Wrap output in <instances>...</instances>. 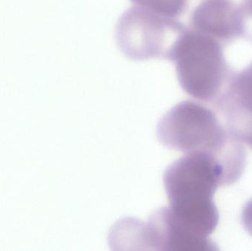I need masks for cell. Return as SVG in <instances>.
<instances>
[{"instance_id":"52a82bcc","label":"cell","mask_w":252,"mask_h":251,"mask_svg":"<svg viewBox=\"0 0 252 251\" xmlns=\"http://www.w3.org/2000/svg\"><path fill=\"white\" fill-rule=\"evenodd\" d=\"M220 97H226L252 109V62L241 72L232 74Z\"/></svg>"},{"instance_id":"9c48e42d","label":"cell","mask_w":252,"mask_h":251,"mask_svg":"<svg viewBox=\"0 0 252 251\" xmlns=\"http://www.w3.org/2000/svg\"><path fill=\"white\" fill-rule=\"evenodd\" d=\"M241 222L246 231L252 237V199L249 200L243 208Z\"/></svg>"},{"instance_id":"ba28073f","label":"cell","mask_w":252,"mask_h":251,"mask_svg":"<svg viewBox=\"0 0 252 251\" xmlns=\"http://www.w3.org/2000/svg\"><path fill=\"white\" fill-rule=\"evenodd\" d=\"M135 5L176 19L186 9L188 0H130Z\"/></svg>"},{"instance_id":"7a4b0ae2","label":"cell","mask_w":252,"mask_h":251,"mask_svg":"<svg viewBox=\"0 0 252 251\" xmlns=\"http://www.w3.org/2000/svg\"><path fill=\"white\" fill-rule=\"evenodd\" d=\"M160 142L185 154L201 153L219 162L229 185L245 172L247 153L242 143L208 108L192 101H183L172 108L157 125Z\"/></svg>"},{"instance_id":"277c9868","label":"cell","mask_w":252,"mask_h":251,"mask_svg":"<svg viewBox=\"0 0 252 251\" xmlns=\"http://www.w3.org/2000/svg\"><path fill=\"white\" fill-rule=\"evenodd\" d=\"M185 29L176 19L134 5L124 12L118 21L117 42L121 52L131 60H171Z\"/></svg>"},{"instance_id":"3957f363","label":"cell","mask_w":252,"mask_h":251,"mask_svg":"<svg viewBox=\"0 0 252 251\" xmlns=\"http://www.w3.org/2000/svg\"><path fill=\"white\" fill-rule=\"evenodd\" d=\"M170 61L176 65L182 89L204 103L215 104L233 74L225 58L223 44L192 28L184 31Z\"/></svg>"},{"instance_id":"8992f818","label":"cell","mask_w":252,"mask_h":251,"mask_svg":"<svg viewBox=\"0 0 252 251\" xmlns=\"http://www.w3.org/2000/svg\"><path fill=\"white\" fill-rule=\"evenodd\" d=\"M219 111L231 134L252 149V109L226 100Z\"/></svg>"},{"instance_id":"30bf717a","label":"cell","mask_w":252,"mask_h":251,"mask_svg":"<svg viewBox=\"0 0 252 251\" xmlns=\"http://www.w3.org/2000/svg\"><path fill=\"white\" fill-rule=\"evenodd\" d=\"M241 6L245 13L246 18L252 20V0H244Z\"/></svg>"},{"instance_id":"6da1fadb","label":"cell","mask_w":252,"mask_h":251,"mask_svg":"<svg viewBox=\"0 0 252 251\" xmlns=\"http://www.w3.org/2000/svg\"><path fill=\"white\" fill-rule=\"evenodd\" d=\"M163 181L170 219L190 237L210 240L219 222L213 197L219 187L229 186L221 165L207 155L186 154L167 167Z\"/></svg>"},{"instance_id":"5b68a950","label":"cell","mask_w":252,"mask_h":251,"mask_svg":"<svg viewBox=\"0 0 252 251\" xmlns=\"http://www.w3.org/2000/svg\"><path fill=\"white\" fill-rule=\"evenodd\" d=\"M190 28L213 37L222 44L245 37L247 19L241 6L230 0H207L197 6Z\"/></svg>"}]
</instances>
